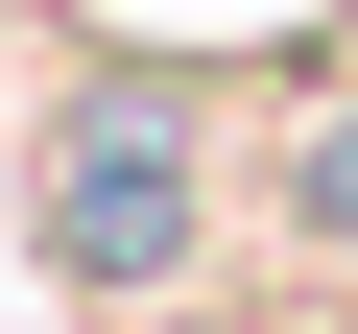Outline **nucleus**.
<instances>
[{
    "label": "nucleus",
    "mask_w": 358,
    "mask_h": 334,
    "mask_svg": "<svg viewBox=\"0 0 358 334\" xmlns=\"http://www.w3.org/2000/svg\"><path fill=\"white\" fill-rule=\"evenodd\" d=\"M239 215H263V119L215 48H120L72 24L24 96V263L72 334H239Z\"/></svg>",
    "instance_id": "f257e3e1"
},
{
    "label": "nucleus",
    "mask_w": 358,
    "mask_h": 334,
    "mask_svg": "<svg viewBox=\"0 0 358 334\" xmlns=\"http://www.w3.org/2000/svg\"><path fill=\"white\" fill-rule=\"evenodd\" d=\"M239 334H358V24L263 119V215H239Z\"/></svg>",
    "instance_id": "f03ea898"
}]
</instances>
